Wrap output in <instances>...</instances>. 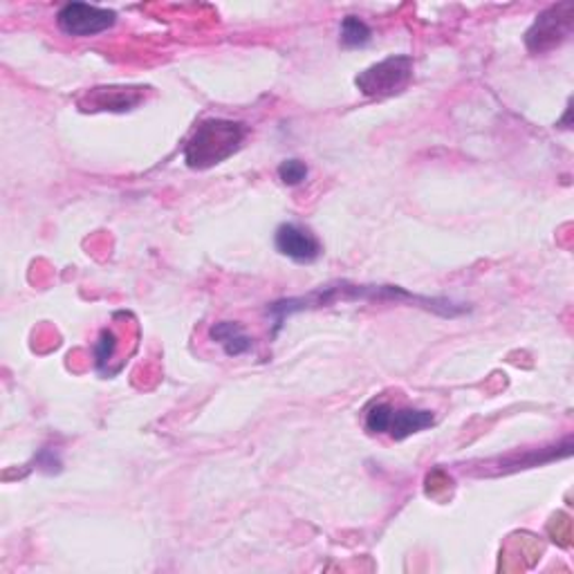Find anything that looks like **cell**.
<instances>
[{
    "label": "cell",
    "mask_w": 574,
    "mask_h": 574,
    "mask_svg": "<svg viewBox=\"0 0 574 574\" xmlns=\"http://www.w3.org/2000/svg\"><path fill=\"white\" fill-rule=\"evenodd\" d=\"M248 137V127L231 119H207L195 129L184 146V162L189 169H212L229 159Z\"/></svg>",
    "instance_id": "6da1fadb"
},
{
    "label": "cell",
    "mask_w": 574,
    "mask_h": 574,
    "mask_svg": "<svg viewBox=\"0 0 574 574\" xmlns=\"http://www.w3.org/2000/svg\"><path fill=\"white\" fill-rule=\"evenodd\" d=\"M435 424V416L424 408H395L388 402H375L366 411V429L371 433H388L404 440Z\"/></svg>",
    "instance_id": "7a4b0ae2"
},
{
    "label": "cell",
    "mask_w": 574,
    "mask_h": 574,
    "mask_svg": "<svg viewBox=\"0 0 574 574\" xmlns=\"http://www.w3.org/2000/svg\"><path fill=\"white\" fill-rule=\"evenodd\" d=\"M414 76V59L406 55L388 57L371 68H366L357 79L355 86L366 97H391L402 93Z\"/></svg>",
    "instance_id": "3957f363"
},
{
    "label": "cell",
    "mask_w": 574,
    "mask_h": 574,
    "mask_svg": "<svg viewBox=\"0 0 574 574\" xmlns=\"http://www.w3.org/2000/svg\"><path fill=\"white\" fill-rule=\"evenodd\" d=\"M574 8L572 3H559L548 8L525 32V46L531 55H546L559 48L572 34Z\"/></svg>",
    "instance_id": "277c9868"
},
{
    "label": "cell",
    "mask_w": 574,
    "mask_h": 574,
    "mask_svg": "<svg viewBox=\"0 0 574 574\" xmlns=\"http://www.w3.org/2000/svg\"><path fill=\"white\" fill-rule=\"evenodd\" d=\"M117 23V14L88 3H68L57 14V25L68 36H97Z\"/></svg>",
    "instance_id": "5b68a950"
},
{
    "label": "cell",
    "mask_w": 574,
    "mask_h": 574,
    "mask_svg": "<svg viewBox=\"0 0 574 574\" xmlns=\"http://www.w3.org/2000/svg\"><path fill=\"white\" fill-rule=\"evenodd\" d=\"M144 95L142 86H101L86 93L79 106L86 112H129L144 101Z\"/></svg>",
    "instance_id": "8992f818"
},
{
    "label": "cell",
    "mask_w": 574,
    "mask_h": 574,
    "mask_svg": "<svg viewBox=\"0 0 574 574\" xmlns=\"http://www.w3.org/2000/svg\"><path fill=\"white\" fill-rule=\"evenodd\" d=\"M274 244L283 256L297 263H312L321 256V242L316 236L297 223H283L274 234Z\"/></svg>",
    "instance_id": "52a82bcc"
},
{
    "label": "cell",
    "mask_w": 574,
    "mask_h": 574,
    "mask_svg": "<svg viewBox=\"0 0 574 574\" xmlns=\"http://www.w3.org/2000/svg\"><path fill=\"white\" fill-rule=\"evenodd\" d=\"M210 337H212L216 344H220L229 357H240V355L252 350V339H250V335L242 331L240 323H234V321H220V323H216V325L212 327V331H210Z\"/></svg>",
    "instance_id": "ba28073f"
},
{
    "label": "cell",
    "mask_w": 574,
    "mask_h": 574,
    "mask_svg": "<svg viewBox=\"0 0 574 574\" xmlns=\"http://www.w3.org/2000/svg\"><path fill=\"white\" fill-rule=\"evenodd\" d=\"M342 46L344 48H363L371 44L373 32L359 16H346L342 21Z\"/></svg>",
    "instance_id": "9c48e42d"
},
{
    "label": "cell",
    "mask_w": 574,
    "mask_h": 574,
    "mask_svg": "<svg viewBox=\"0 0 574 574\" xmlns=\"http://www.w3.org/2000/svg\"><path fill=\"white\" fill-rule=\"evenodd\" d=\"M278 178L287 187H297L308 178V167L301 159H285L278 167Z\"/></svg>",
    "instance_id": "30bf717a"
},
{
    "label": "cell",
    "mask_w": 574,
    "mask_h": 574,
    "mask_svg": "<svg viewBox=\"0 0 574 574\" xmlns=\"http://www.w3.org/2000/svg\"><path fill=\"white\" fill-rule=\"evenodd\" d=\"M115 352H117V337L112 331H104L97 346H95V363H97L99 371H104V366L112 361Z\"/></svg>",
    "instance_id": "8fae6325"
}]
</instances>
